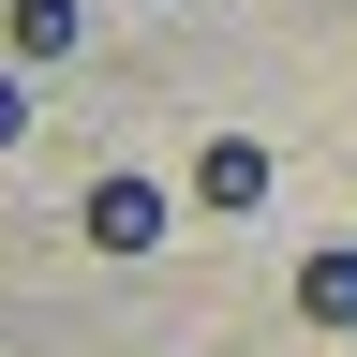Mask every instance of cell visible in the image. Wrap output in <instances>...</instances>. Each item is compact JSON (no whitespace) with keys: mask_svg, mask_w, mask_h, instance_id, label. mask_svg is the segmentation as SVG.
<instances>
[{"mask_svg":"<svg viewBox=\"0 0 357 357\" xmlns=\"http://www.w3.org/2000/svg\"><path fill=\"white\" fill-rule=\"evenodd\" d=\"M89 253H164V178H89Z\"/></svg>","mask_w":357,"mask_h":357,"instance_id":"obj_1","label":"cell"},{"mask_svg":"<svg viewBox=\"0 0 357 357\" xmlns=\"http://www.w3.org/2000/svg\"><path fill=\"white\" fill-rule=\"evenodd\" d=\"M268 178H283V164H268L253 134H208V149H194V208H223V223H253V208H268Z\"/></svg>","mask_w":357,"mask_h":357,"instance_id":"obj_2","label":"cell"},{"mask_svg":"<svg viewBox=\"0 0 357 357\" xmlns=\"http://www.w3.org/2000/svg\"><path fill=\"white\" fill-rule=\"evenodd\" d=\"M75 30H89V0H0V45L15 60H75Z\"/></svg>","mask_w":357,"mask_h":357,"instance_id":"obj_3","label":"cell"},{"mask_svg":"<svg viewBox=\"0 0 357 357\" xmlns=\"http://www.w3.org/2000/svg\"><path fill=\"white\" fill-rule=\"evenodd\" d=\"M298 312H312V328H357V253H342V238L298 253Z\"/></svg>","mask_w":357,"mask_h":357,"instance_id":"obj_4","label":"cell"},{"mask_svg":"<svg viewBox=\"0 0 357 357\" xmlns=\"http://www.w3.org/2000/svg\"><path fill=\"white\" fill-rule=\"evenodd\" d=\"M15 134H30V75H0V149H15Z\"/></svg>","mask_w":357,"mask_h":357,"instance_id":"obj_5","label":"cell"}]
</instances>
